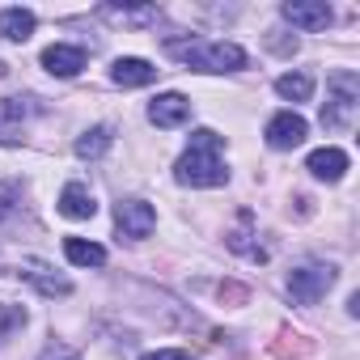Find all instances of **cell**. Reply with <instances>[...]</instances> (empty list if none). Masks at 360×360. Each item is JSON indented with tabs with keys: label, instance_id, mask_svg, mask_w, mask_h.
I'll return each instance as SVG.
<instances>
[{
	"label": "cell",
	"instance_id": "20",
	"mask_svg": "<svg viewBox=\"0 0 360 360\" xmlns=\"http://www.w3.org/2000/svg\"><path fill=\"white\" fill-rule=\"evenodd\" d=\"M30 115H39L34 98H5V102H0V119H9V123H18V119H30Z\"/></svg>",
	"mask_w": 360,
	"mask_h": 360
},
{
	"label": "cell",
	"instance_id": "6",
	"mask_svg": "<svg viewBox=\"0 0 360 360\" xmlns=\"http://www.w3.org/2000/svg\"><path fill=\"white\" fill-rule=\"evenodd\" d=\"M305 131H309V123H305L297 110H280V115L267 123V144H271V148H297V144L305 140Z\"/></svg>",
	"mask_w": 360,
	"mask_h": 360
},
{
	"label": "cell",
	"instance_id": "23",
	"mask_svg": "<svg viewBox=\"0 0 360 360\" xmlns=\"http://www.w3.org/2000/svg\"><path fill=\"white\" fill-rule=\"evenodd\" d=\"M0 144H13V136H0Z\"/></svg>",
	"mask_w": 360,
	"mask_h": 360
},
{
	"label": "cell",
	"instance_id": "8",
	"mask_svg": "<svg viewBox=\"0 0 360 360\" xmlns=\"http://www.w3.org/2000/svg\"><path fill=\"white\" fill-rule=\"evenodd\" d=\"M148 119H153L157 127H183V123L191 119V102H187L183 94H157L153 106H148Z\"/></svg>",
	"mask_w": 360,
	"mask_h": 360
},
{
	"label": "cell",
	"instance_id": "25",
	"mask_svg": "<svg viewBox=\"0 0 360 360\" xmlns=\"http://www.w3.org/2000/svg\"><path fill=\"white\" fill-rule=\"evenodd\" d=\"M5 72H9V68H5V64H0V77H5Z\"/></svg>",
	"mask_w": 360,
	"mask_h": 360
},
{
	"label": "cell",
	"instance_id": "11",
	"mask_svg": "<svg viewBox=\"0 0 360 360\" xmlns=\"http://www.w3.org/2000/svg\"><path fill=\"white\" fill-rule=\"evenodd\" d=\"M153 77H157V68H153L148 60H136V56H123V60H115V68H110V81L123 85V89L153 85Z\"/></svg>",
	"mask_w": 360,
	"mask_h": 360
},
{
	"label": "cell",
	"instance_id": "4",
	"mask_svg": "<svg viewBox=\"0 0 360 360\" xmlns=\"http://www.w3.org/2000/svg\"><path fill=\"white\" fill-rule=\"evenodd\" d=\"M330 284H335V267H330V263H309V267H297V271L288 276V292H292V301H301V305L322 301V297L330 292Z\"/></svg>",
	"mask_w": 360,
	"mask_h": 360
},
{
	"label": "cell",
	"instance_id": "17",
	"mask_svg": "<svg viewBox=\"0 0 360 360\" xmlns=\"http://www.w3.org/2000/svg\"><path fill=\"white\" fill-rule=\"evenodd\" d=\"M276 94L288 98V102H305V98L314 94V77H305V72H284V77L276 81Z\"/></svg>",
	"mask_w": 360,
	"mask_h": 360
},
{
	"label": "cell",
	"instance_id": "15",
	"mask_svg": "<svg viewBox=\"0 0 360 360\" xmlns=\"http://www.w3.org/2000/svg\"><path fill=\"white\" fill-rule=\"evenodd\" d=\"M64 255H68V263H77V267H102V263H106V250H102L98 242H81V238H68V242H64Z\"/></svg>",
	"mask_w": 360,
	"mask_h": 360
},
{
	"label": "cell",
	"instance_id": "18",
	"mask_svg": "<svg viewBox=\"0 0 360 360\" xmlns=\"http://www.w3.org/2000/svg\"><path fill=\"white\" fill-rule=\"evenodd\" d=\"M102 18H110V22H119V26H148V22H157V9H153V5H140V9L106 5V9H102Z\"/></svg>",
	"mask_w": 360,
	"mask_h": 360
},
{
	"label": "cell",
	"instance_id": "1",
	"mask_svg": "<svg viewBox=\"0 0 360 360\" xmlns=\"http://www.w3.org/2000/svg\"><path fill=\"white\" fill-rule=\"evenodd\" d=\"M221 144H225V136H217L212 127L191 131V144H187L183 157H178L174 178L183 187H221L225 178H229V169L221 161Z\"/></svg>",
	"mask_w": 360,
	"mask_h": 360
},
{
	"label": "cell",
	"instance_id": "5",
	"mask_svg": "<svg viewBox=\"0 0 360 360\" xmlns=\"http://www.w3.org/2000/svg\"><path fill=\"white\" fill-rule=\"evenodd\" d=\"M115 225H119L123 238H148V233L157 229V212H153V204H144V200H123V204L115 208Z\"/></svg>",
	"mask_w": 360,
	"mask_h": 360
},
{
	"label": "cell",
	"instance_id": "16",
	"mask_svg": "<svg viewBox=\"0 0 360 360\" xmlns=\"http://www.w3.org/2000/svg\"><path fill=\"white\" fill-rule=\"evenodd\" d=\"M110 140H115L110 127H89V131L77 140V157H81V161H98V157L110 148Z\"/></svg>",
	"mask_w": 360,
	"mask_h": 360
},
{
	"label": "cell",
	"instance_id": "9",
	"mask_svg": "<svg viewBox=\"0 0 360 360\" xmlns=\"http://www.w3.org/2000/svg\"><path fill=\"white\" fill-rule=\"evenodd\" d=\"M43 68H47L51 77H77V72L85 68V51L72 47V43H51V47L43 51Z\"/></svg>",
	"mask_w": 360,
	"mask_h": 360
},
{
	"label": "cell",
	"instance_id": "12",
	"mask_svg": "<svg viewBox=\"0 0 360 360\" xmlns=\"http://www.w3.org/2000/svg\"><path fill=\"white\" fill-rule=\"evenodd\" d=\"M60 212H64L68 221H89V217L98 212L94 191H89L85 183H68V187L60 191Z\"/></svg>",
	"mask_w": 360,
	"mask_h": 360
},
{
	"label": "cell",
	"instance_id": "3",
	"mask_svg": "<svg viewBox=\"0 0 360 360\" xmlns=\"http://www.w3.org/2000/svg\"><path fill=\"white\" fill-rule=\"evenodd\" d=\"M356 102H360V81H356L352 72H335V77H330V98H326V106H322V127H330V131L352 127Z\"/></svg>",
	"mask_w": 360,
	"mask_h": 360
},
{
	"label": "cell",
	"instance_id": "10",
	"mask_svg": "<svg viewBox=\"0 0 360 360\" xmlns=\"http://www.w3.org/2000/svg\"><path fill=\"white\" fill-rule=\"evenodd\" d=\"M305 169L314 178H322V183H339V178L347 174V153L343 148H314L309 161H305Z\"/></svg>",
	"mask_w": 360,
	"mask_h": 360
},
{
	"label": "cell",
	"instance_id": "13",
	"mask_svg": "<svg viewBox=\"0 0 360 360\" xmlns=\"http://www.w3.org/2000/svg\"><path fill=\"white\" fill-rule=\"evenodd\" d=\"M39 18L30 9H0V39H9V43H26L34 34Z\"/></svg>",
	"mask_w": 360,
	"mask_h": 360
},
{
	"label": "cell",
	"instance_id": "7",
	"mask_svg": "<svg viewBox=\"0 0 360 360\" xmlns=\"http://www.w3.org/2000/svg\"><path fill=\"white\" fill-rule=\"evenodd\" d=\"M280 13H284V22H292L301 30H326L330 26V5H322V0H288Z\"/></svg>",
	"mask_w": 360,
	"mask_h": 360
},
{
	"label": "cell",
	"instance_id": "21",
	"mask_svg": "<svg viewBox=\"0 0 360 360\" xmlns=\"http://www.w3.org/2000/svg\"><path fill=\"white\" fill-rule=\"evenodd\" d=\"M22 204V187L18 183H0V221H9Z\"/></svg>",
	"mask_w": 360,
	"mask_h": 360
},
{
	"label": "cell",
	"instance_id": "19",
	"mask_svg": "<svg viewBox=\"0 0 360 360\" xmlns=\"http://www.w3.org/2000/svg\"><path fill=\"white\" fill-rule=\"evenodd\" d=\"M22 326H26V309H22V305H9V301H0V343L13 339Z\"/></svg>",
	"mask_w": 360,
	"mask_h": 360
},
{
	"label": "cell",
	"instance_id": "2",
	"mask_svg": "<svg viewBox=\"0 0 360 360\" xmlns=\"http://www.w3.org/2000/svg\"><path fill=\"white\" fill-rule=\"evenodd\" d=\"M174 56L195 72H238V68H246V51L238 43H187V47H174Z\"/></svg>",
	"mask_w": 360,
	"mask_h": 360
},
{
	"label": "cell",
	"instance_id": "24",
	"mask_svg": "<svg viewBox=\"0 0 360 360\" xmlns=\"http://www.w3.org/2000/svg\"><path fill=\"white\" fill-rule=\"evenodd\" d=\"M51 360H77V356H51Z\"/></svg>",
	"mask_w": 360,
	"mask_h": 360
},
{
	"label": "cell",
	"instance_id": "22",
	"mask_svg": "<svg viewBox=\"0 0 360 360\" xmlns=\"http://www.w3.org/2000/svg\"><path fill=\"white\" fill-rule=\"evenodd\" d=\"M144 360H187V352L183 347H161V352H148Z\"/></svg>",
	"mask_w": 360,
	"mask_h": 360
},
{
	"label": "cell",
	"instance_id": "14",
	"mask_svg": "<svg viewBox=\"0 0 360 360\" xmlns=\"http://www.w3.org/2000/svg\"><path fill=\"white\" fill-rule=\"evenodd\" d=\"M22 276H26L39 292H47V297H68V292H72V280L56 276V271L43 267V263H22Z\"/></svg>",
	"mask_w": 360,
	"mask_h": 360
}]
</instances>
